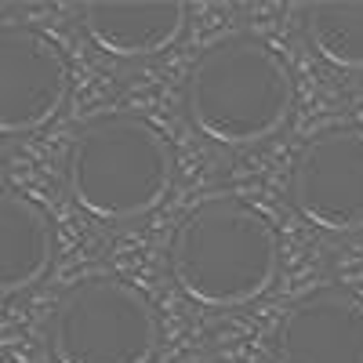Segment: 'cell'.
Wrapping results in <instances>:
<instances>
[{
	"label": "cell",
	"instance_id": "cell-8",
	"mask_svg": "<svg viewBox=\"0 0 363 363\" xmlns=\"http://www.w3.org/2000/svg\"><path fill=\"white\" fill-rule=\"evenodd\" d=\"M189 22L178 0H95L84 8V33L106 55L149 58L167 51Z\"/></svg>",
	"mask_w": 363,
	"mask_h": 363
},
{
	"label": "cell",
	"instance_id": "cell-9",
	"mask_svg": "<svg viewBox=\"0 0 363 363\" xmlns=\"http://www.w3.org/2000/svg\"><path fill=\"white\" fill-rule=\"evenodd\" d=\"M55 233L44 211L0 186V298L33 287L51 265Z\"/></svg>",
	"mask_w": 363,
	"mask_h": 363
},
{
	"label": "cell",
	"instance_id": "cell-2",
	"mask_svg": "<svg viewBox=\"0 0 363 363\" xmlns=\"http://www.w3.org/2000/svg\"><path fill=\"white\" fill-rule=\"evenodd\" d=\"M294 84L284 58L258 37H229L207 48L186 77V113L218 145H258L291 116Z\"/></svg>",
	"mask_w": 363,
	"mask_h": 363
},
{
	"label": "cell",
	"instance_id": "cell-3",
	"mask_svg": "<svg viewBox=\"0 0 363 363\" xmlns=\"http://www.w3.org/2000/svg\"><path fill=\"white\" fill-rule=\"evenodd\" d=\"M171 174L174 160L164 135L128 113L87 120L66 153L73 203L102 222H131L160 207Z\"/></svg>",
	"mask_w": 363,
	"mask_h": 363
},
{
	"label": "cell",
	"instance_id": "cell-7",
	"mask_svg": "<svg viewBox=\"0 0 363 363\" xmlns=\"http://www.w3.org/2000/svg\"><path fill=\"white\" fill-rule=\"evenodd\" d=\"M272 352L277 363H363V301L342 287L306 294L280 320Z\"/></svg>",
	"mask_w": 363,
	"mask_h": 363
},
{
	"label": "cell",
	"instance_id": "cell-6",
	"mask_svg": "<svg viewBox=\"0 0 363 363\" xmlns=\"http://www.w3.org/2000/svg\"><path fill=\"white\" fill-rule=\"evenodd\" d=\"M69 99V69L58 48L29 26H0V135H29Z\"/></svg>",
	"mask_w": 363,
	"mask_h": 363
},
{
	"label": "cell",
	"instance_id": "cell-1",
	"mask_svg": "<svg viewBox=\"0 0 363 363\" xmlns=\"http://www.w3.org/2000/svg\"><path fill=\"white\" fill-rule=\"evenodd\" d=\"M280 272V240L262 211L240 200H207L171 236V277L203 309L258 301Z\"/></svg>",
	"mask_w": 363,
	"mask_h": 363
},
{
	"label": "cell",
	"instance_id": "cell-11",
	"mask_svg": "<svg viewBox=\"0 0 363 363\" xmlns=\"http://www.w3.org/2000/svg\"><path fill=\"white\" fill-rule=\"evenodd\" d=\"M0 363H15V359H8V356H0Z\"/></svg>",
	"mask_w": 363,
	"mask_h": 363
},
{
	"label": "cell",
	"instance_id": "cell-4",
	"mask_svg": "<svg viewBox=\"0 0 363 363\" xmlns=\"http://www.w3.org/2000/svg\"><path fill=\"white\" fill-rule=\"evenodd\" d=\"M48 345L55 363H149L160 345V320L131 284L87 277L55 301Z\"/></svg>",
	"mask_w": 363,
	"mask_h": 363
},
{
	"label": "cell",
	"instance_id": "cell-10",
	"mask_svg": "<svg viewBox=\"0 0 363 363\" xmlns=\"http://www.w3.org/2000/svg\"><path fill=\"white\" fill-rule=\"evenodd\" d=\"M301 26L323 62L363 73V0H316Z\"/></svg>",
	"mask_w": 363,
	"mask_h": 363
},
{
	"label": "cell",
	"instance_id": "cell-5",
	"mask_svg": "<svg viewBox=\"0 0 363 363\" xmlns=\"http://www.w3.org/2000/svg\"><path fill=\"white\" fill-rule=\"evenodd\" d=\"M291 203L323 233H363V128H330L306 142L291 171Z\"/></svg>",
	"mask_w": 363,
	"mask_h": 363
}]
</instances>
